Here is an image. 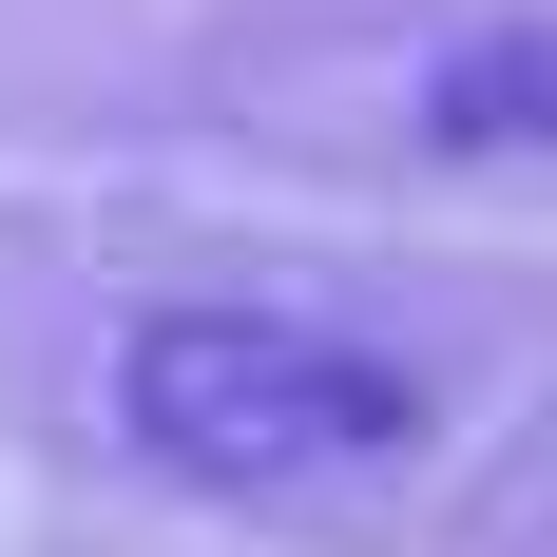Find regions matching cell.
<instances>
[{
  "label": "cell",
  "mask_w": 557,
  "mask_h": 557,
  "mask_svg": "<svg viewBox=\"0 0 557 557\" xmlns=\"http://www.w3.org/2000/svg\"><path fill=\"white\" fill-rule=\"evenodd\" d=\"M115 443L173 461L193 500H327L423 443V385L346 327H288V308H154L115 346Z\"/></svg>",
  "instance_id": "6da1fadb"
},
{
  "label": "cell",
  "mask_w": 557,
  "mask_h": 557,
  "mask_svg": "<svg viewBox=\"0 0 557 557\" xmlns=\"http://www.w3.org/2000/svg\"><path fill=\"white\" fill-rule=\"evenodd\" d=\"M423 115H443V135H519V115H539V58H519V39H500V58H461Z\"/></svg>",
  "instance_id": "7a4b0ae2"
}]
</instances>
